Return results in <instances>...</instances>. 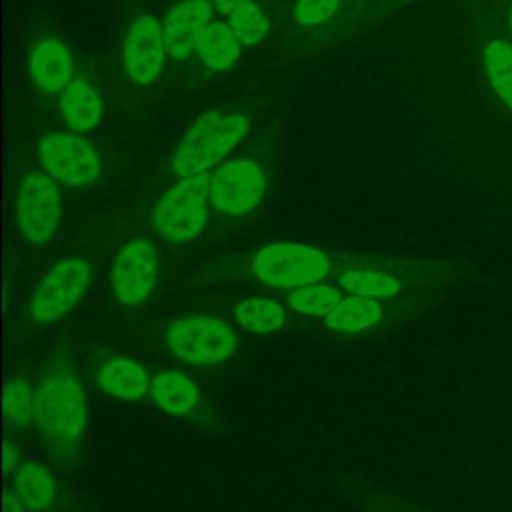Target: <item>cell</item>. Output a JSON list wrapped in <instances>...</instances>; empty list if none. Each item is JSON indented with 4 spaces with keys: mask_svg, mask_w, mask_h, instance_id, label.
<instances>
[{
    "mask_svg": "<svg viewBox=\"0 0 512 512\" xmlns=\"http://www.w3.org/2000/svg\"><path fill=\"white\" fill-rule=\"evenodd\" d=\"M328 258L306 244L278 242L262 248L252 270L258 280L276 288H300L322 280L328 272Z\"/></svg>",
    "mask_w": 512,
    "mask_h": 512,
    "instance_id": "cell-4",
    "label": "cell"
},
{
    "mask_svg": "<svg viewBox=\"0 0 512 512\" xmlns=\"http://www.w3.org/2000/svg\"><path fill=\"white\" fill-rule=\"evenodd\" d=\"M158 252L144 240H130L114 260L110 282L116 300L124 306H136L150 294L158 276Z\"/></svg>",
    "mask_w": 512,
    "mask_h": 512,
    "instance_id": "cell-10",
    "label": "cell"
},
{
    "mask_svg": "<svg viewBox=\"0 0 512 512\" xmlns=\"http://www.w3.org/2000/svg\"><path fill=\"white\" fill-rule=\"evenodd\" d=\"M228 24L236 32L238 40L248 46L258 44L268 32V18L254 2H248L240 6L236 12H232L228 16Z\"/></svg>",
    "mask_w": 512,
    "mask_h": 512,
    "instance_id": "cell-25",
    "label": "cell"
},
{
    "mask_svg": "<svg viewBox=\"0 0 512 512\" xmlns=\"http://www.w3.org/2000/svg\"><path fill=\"white\" fill-rule=\"evenodd\" d=\"M164 28L154 16H138L126 34L124 42V68L126 74L138 84H152L164 66L166 54Z\"/></svg>",
    "mask_w": 512,
    "mask_h": 512,
    "instance_id": "cell-11",
    "label": "cell"
},
{
    "mask_svg": "<svg viewBox=\"0 0 512 512\" xmlns=\"http://www.w3.org/2000/svg\"><path fill=\"white\" fill-rule=\"evenodd\" d=\"M510 28H512V6H510Z\"/></svg>",
    "mask_w": 512,
    "mask_h": 512,
    "instance_id": "cell-30",
    "label": "cell"
},
{
    "mask_svg": "<svg viewBox=\"0 0 512 512\" xmlns=\"http://www.w3.org/2000/svg\"><path fill=\"white\" fill-rule=\"evenodd\" d=\"M16 494L30 512H44L54 502L56 484L42 464L30 462L16 472Z\"/></svg>",
    "mask_w": 512,
    "mask_h": 512,
    "instance_id": "cell-19",
    "label": "cell"
},
{
    "mask_svg": "<svg viewBox=\"0 0 512 512\" xmlns=\"http://www.w3.org/2000/svg\"><path fill=\"white\" fill-rule=\"evenodd\" d=\"M38 158L46 172L66 186H86L100 176L98 152L78 134H46L38 146Z\"/></svg>",
    "mask_w": 512,
    "mask_h": 512,
    "instance_id": "cell-6",
    "label": "cell"
},
{
    "mask_svg": "<svg viewBox=\"0 0 512 512\" xmlns=\"http://www.w3.org/2000/svg\"><path fill=\"white\" fill-rule=\"evenodd\" d=\"M88 420V402L78 374L66 362L52 364L34 390V424L54 450L76 446Z\"/></svg>",
    "mask_w": 512,
    "mask_h": 512,
    "instance_id": "cell-1",
    "label": "cell"
},
{
    "mask_svg": "<svg viewBox=\"0 0 512 512\" xmlns=\"http://www.w3.org/2000/svg\"><path fill=\"white\" fill-rule=\"evenodd\" d=\"M152 400L168 414L186 416L198 402V390L190 378L180 372H162L150 384Z\"/></svg>",
    "mask_w": 512,
    "mask_h": 512,
    "instance_id": "cell-17",
    "label": "cell"
},
{
    "mask_svg": "<svg viewBox=\"0 0 512 512\" xmlns=\"http://www.w3.org/2000/svg\"><path fill=\"white\" fill-rule=\"evenodd\" d=\"M382 316V308L374 298L348 296L326 316V326L334 332H360L374 326Z\"/></svg>",
    "mask_w": 512,
    "mask_h": 512,
    "instance_id": "cell-18",
    "label": "cell"
},
{
    "mask_svg": "<svg viewBox=\"0 0 512 512\" xmlns=\"http://www.w3.org/2000/svg\"><path fill=\"white\" fill-rule=\"evenodd\" d=\"M338 4L340 0H298L294 6V16L304 26H316L332 18Z\"/></svg>",
    "mask_w": 512,
    "mask_h": 512,
    "instance_id": "cell-26",
    "label": "cell"
},
{
    "mask_svg": "<svg viewBox=\"0 0 512 512\" xmlns=\"http://www.w3.org/2000/svg\"><path fill=\"white\" fill-rule=\"evenodd\" d=\"M98 384L116 398L134 400L148 390V374L134 360L112 358L98 370Z\"/></svg>",
    "mask_w": 512,
    "mask_h": 512,
    "instance_id": "cell-16",
    "label": "cell"
},
{
    "mask_svg": "<svg viewBox=\"0 0 512 512\" xmlns=\"http://www.w3.org/2000/svg\"><path fill=\"white\" fill-rule=\"evenodd\" d=\"M340 286L366 298H390L400 292V280L376 270H348L340 274Z\"/></svg>",
    "mask_w": 512,
    "mask_h": 512,
    "instance_id": "cell-22",
    "label": "cell"
},
{
    "mask_svg": "<svg viewBox=\"0 0 512 512\" xmlns=\"http://www.w3.org/2000/svg\"><path fill=\"white\" fill-rule=\"evenodd\" d=\"M24 504L20 500V496L12 494L10 490L4 494V512H24Z\"/></svg>",
    "mask_w": 512,
    "mask_h": 512,
    "instance_id": "cell-29",
    "label": "cell"
},
{
    "mask_svg": "<svg viewBox=\"0 0 512 512\" xmlns=\"http://www.w3.org/2000/svg\"><path fill=\"white\" fill-rule=\"evenodd\" d=\"M166 340L170 350L190 364H218L224 362L236 346L232 328L212 316H190L176 320Z\"/></svg>",
    "mask_w": 512,
    "mask_h": 512,
    "instance_id": "cell-5",
    "label": "cell"
},
{
    "mask_svg": "<svg viewBox=\"0 0 512 512\" xmlns=\"http://www.w3.org/2000/svg\"><path fill=\"white\" fill-rule=\"evenodd\" d=\"M248 2H252V0H214L218 12H222L226 16H230L232 12H236L240 6L248 4Z\"/></svg>",
    "mask_w": 512,
    "mask_h": 512,
    "instance_id": "cell-28",
    "label": "cell"
},
{
    "mask_svg": "<svg viewBox=\"0 0 512 512\" xmlns=\"http://www.w3.org/2000/svg\"><path fill=\"white\" fill-rule=\"evenodd\" d=\"M266 180L260 166L248 158L224 162L210 180V200L224 214L240 216L254 210L264 194Z\"/></svg>",
    "mask_w": 512,
    "mask_h": 512,
    "instance_id": "cell-9",
    "label": "cell"
},
{
    "mask_svg": "<svg viewBox=\"0 0 512 512\" xmlns=\"http://www.w3.org/2000/svg\"><path fill=\"white\" fill-rule=\"evenodd\" d=\"M208 172L182 178L158 200L152 212V224L156 232L168 242L194 240L208 218L206 198L210 194Z\"/></svg>",
    "mask_w": 512,
    "mask_h": 512,
    "instance_id": "cell-3",
    "label": "cell"
},
{
    "mask_svg": "<svg viewBox=\"0 0 512 512\" xmlns=\"http://www.w3.org/2000/svg\"><path fill=\"white\" fill-rule=\"evenodd\" d=\"M240 40L230 24L210 22L196 38V54L212 70L230 68L240 56Z\"/></svg>",
    "mask_w": 512,
    "mask_h": 512,
    "instance_id": "cell-15",
    "label": "cell"
},
{
    "mask_svg": "<svg viewBox=\"0 0 512 512\" xmlns=\"http://www.w3.org/2000/svg\"><path fill=\"white\" fill-rule=\"evenodd\" d=\"M248 120L242 114H222L208 110L196 118L174 150L172 168L176 176L190 178L208 172L246 134Z\"/></svg>",
    "mask_w": 512,
    "mask_h": 512,
    "instance_id": "cell-2",
    "label": "cell"
},
{
    "mask_svg": "<svg viewBox=\"0 0 512 512\" xmlns=\"http://www.w3.org/2000/svg\"><path fill=\"white\" fill-rule=\"evenodd\" d=\"M34 82L44 92H60L72 80V58L68 48L58 40L38 42L28 60Z\"/></svg>",
    "mask_w": 512,
    "mask_h": 512,
    "instance_id": "cell-13",
    "label": "cell"
},
{
    "mask_svg": "<svg viewBox=\"0 0 512 512\" xmlns=\"http://www.w3.org/2000/svg\"><path fill=\"white\" fill-rule=\"evenodd\" d=\"M342 300L340 292L332 286H324V284H306L296 288L290 296H288V304L302 314H312V316H328L338 302Z\"/></svg>",
    "mask_w": 512,
    "mask_h": 512,
    "instance_id": "cell-23",
    "label": "cell"
},
{
    "mask_svg": "<svg viewBox=\"0 0 512 512\" xmlns=\"http://www.w3.org/2000/svg\"><path fill=\"white\" fill-rule=\"evenodd\" d=\"M484 66L492 88L512 110V46L506 40H492L484 50Z\"/></svg>",
    "mask_w": 512,
    "mask_h": 512,
    "instance_id": "cell-20",
    "label": "cell"
},
{
    "mask_svg": "<svg viewBox=\"0 0 512 512\" xmlns=\"http://www.w3.org/2000/svg\"><path fill=\"white\" fill-rule=\"evenodd\" d=\"M20 450H18V446L16 444H12V442H6L4 444V470L6 472H10L12 468H16V464L20 462Z\"/></svg>",
    "mask_w": 512,
    "mask_h": 512,
    "instance_id": "cell-27",
    "label": "cell"
},
{
    "mask_svg": "<svg viewBox=\"0 0 512 512\" xmlns=\"http://www.w3.org/2000/svg\"><path fill=\"white\" fill-rule=\"evenodd\" d=\"M90 282V264L84 258H68L56 264L38 284L30 300V316L38 322H54L70 312Z\"/></svg>",
    "mask_w": 512,
    "mask_h": 512,
    "instance_id": "cell-7",
    "label": "cell"
},
{
    "mask_svg": "<svg viewBox=\"0 0 512 512\" xmlns=\"http://www.w3.org/2000/svg\"><path fill=\"white\" fill-rule=\"evenodd\" d=\"M212 8L206 0H182L164 18V42L172 58L184 60L196 50L198 34L210 24Z\"/></svg>",
    "mask_w": 512,
    "mask_h": 512,
    "instance_id": "cell-12",
    "label": "cell"
},
{
    "mask_svg": "<svg viewBox=\"0 0 512 512\" xmlns=\"http://www.w3.org/2000/svg\"><path fill=\"white\" fill-rule=\"evenodd\" d=\"M236 320L250 332L268 334L284 324V310L270 298H248L236 306Z\"/></svg>",
    "mask_w": 512,
    "mask_h": 512,
    "instance_id": "cell-21",
    "label": "cell"
},
{
    "mask_svg": "<svg viewBox=\"0 0 512 512\" xmlns=\"http://www.w3.org/2000/svg\"><path fill=\"white\" fill-rule=\"evenodd\" d=\"M60 114L68 128L86 132L96 128L102 116L98 92L82 78H72L60 96Z\"/></svg>",
    "mask_w": 512,
    "mask_h": 512,
    "instance_id": "cell-14",
    "label": "cell"
},
{
    "mask_svg": "<svg viewBox=\"0 0 512 512\" xmlns=\"http://www.w3.org/2000/svg\"><path fill=\"white\" fill-rule=\"evenodd\" d=\"M60 218V190L46 174H28L18 190L16 220L22 236L32 244L52 238Z\"/></svg>",
    "mask_w": 512,
    "mask_h": 512,
    "instance_id": "cell-8",
    "label": "cell"
},
{
    "mask_svg": "<svg viewBox=\"0 0 512 512\" xmlns=\"http://www.w3.org/2000/svg\"><path fill=\"white\" fill-rule=\"evenodd\" d=\"M4 414L14 426H28L34 418V394L26 380L12 378L4 390Z\"/></svg>",
    "mask_w": 512,
    "mask_h": 512,
    "instance_id": "cell-24",
    "label": "cell"
}]
</instances>
